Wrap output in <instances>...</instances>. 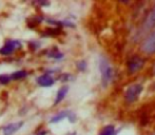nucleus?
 Here are the masks:
<instances>
[{
    "label": "nucleus",
    "instance_id": "nucleus-16",
    "mask_svg": "<svg viewBox=\"0 0 155 135\" xmlns=\"http://www.w3.org/2000/svg\"><path fill=\"white\" fill-rule=\"evenodd\" d=\"M154 73H155V68H154Z\"/></svg>",
    "mask_w": 155,
    "mask_h": 135
},
{
    "label": "nucleus",
    "instance_id": "nucleus-14",
    "mask_svg": "<svg viewBox=\"0 0 155 135\" xmlns=\"http://www.w3.org/2000/svg\"><path fill=\"white\" fill-rule=\"evenodd\" d=\"M77 67H78V69H79L80 71H84V70H86V68H87L86 61H84V60H81L80 62H78Z\"/></svg>",
    "mask_w": 155,
    "mask_h": 135
},
{
    "label": "nucleus",
    "instance_id": "nucleus-7",
    "mask_svg": "<svg viewBox=\"0 0 155 135\" xmlns=\"http://www.w3.org/2000/svg\"><path fill=\"white\" fill-rule=\"evenodd\" d=\"M37 82L41 87H51L54 84V79L50 75H42L37 78Z\"/></svg>",
    "mask_w": 155,
    "mask_h": 135
},
{
    "label": "nucleus",
    "instance_id": "nucleus-13",
    "mask_svg": "<svg viewBox=\"0 0 155 135\" xmlns=\"http://www.w3.org/2000/svg\"><path fill=\"white\" fill-rule=\"evenodd\" d=\"M11 79H12V78L8 75H0V84H8Z\"/></svg>",
    "mask_w": 155,
    "mask_h": 135
},
{
    "label": "nucleus",
    "instance_id": "nucleus-3",
    "mask_svg": "<svg viewBox=\"0 0 155 135\" xmlns=\"http://www.w3.org/2000/svg\"><path fill=\"white\" fill-rule=\"evenodd\" d=\"M145 64V60L137 55H134L128 60V72L130 74H134L140 71Z\"/></svg>",
    "mask_w": 155,
    "mask_h": 135
},
{
    "label": "nucleus",
    "instance_id": "nucleus-10",
    "mask_svg": "<svg viewBox=\"0 0 155 135\" xmlns=\"http://www.w3.org/2000/svg\"><path fill=\"white\" fill-rule=\"evenodd\" d=\"M70 113H71V112H68V111H62V112L58 113L57 115H55L54 117H52L51 123H58V121L62 120L63 118H65V117H69L70 116Z\"/></svg>",
    "mask_w": 155,
    "mask_h": 135
},
{
    "label": "nucleus",
    "instance_id": "nucleus-5",
    "mask_svg": "<svg viewBox=\"0 0 155 135\" xmlns=\"http://www.w3.org/2000/svg\"><path fill=\"white\" fill-rule=\"evenodd\" d=\"M20 47H21V44L19 41H14V40L8 41V42L0 49V54H1V55H10V54L13 53V51H14L15 49L20 48Z\"/></svg>",
    "mask_w": 155,
    "mask_h": 135
},
{
    "label": "nucleus",
    "instance_id": "nucleus-12",
    "mask_svg": "<svg viewBox=\"0 0 155 135\" xmlns=\"http://www.w3.org/2000/svg\"><path fill=\"white\" fill-rule=\"evenodd\" d=\"M25 76H27V72L25 71H18V72H15V73L11 76V78L14 80H19V79L25 78Z\"/></svg>",
    "mask_w": 155,
    "mask_h": 135
},
{
    "label": "nucleus",
    "instance_id": "nucleus-6",
    "mask_svg": "<svg viewBox=\"0 0 155 135\" xmlns=\"http://www.w3.org/2000/svg\"><path fill=\"white\" fill-rule=\"evenodd\" d=\"M23 126L22 121H19V123H10V125L5 126L3 128V135H13L15 132H17L21 127Z\"/></svg>",
    "mask_w": 155,
    "mask_h": 135
},
{
    "label": "nucleus",
    "instance_id": "nucleus-1",
    "mask_svg": "<svg viewBox=\"0 0 155 135\" xmlns=\"http://www.w3.org/2000/svg\"><path fill=\"white\" fill-rule=\"evenodd\" d=\"M99 71L101 74V81L104 87L109 84L113 77V69L110 66L109 61L104 58H101L99 61Z\"/></svg>",
    "mask_w": 155,
    "mask_h": 135
},
{
    "label": "nucleus",
    "instance_id": "nucleus-4",
    "mask_svg": "<svg viewBox=\"0 0 155 135\" xmlns=\"http://www.w3.org/2000/svg\"><path fill=\"white\" fill-rule=\"evenodd\" d=\"M141 49L147 54L155 53V32L152 33L147 39H146L145 42L141 45Z\"/></svg>",
    "mask_w": 155,
    "mask_h": 135
},
{
    "label": "nucleus",
    "instance_id": "nucleus-11",
    "mask_svg": "<svg viewBox=\"0 0 155 135\" xmlns=\"http://www.w3.org/2000/svg\"><path fill=\"white\" fill-rule=\"evenodd\" d=\"M115 134H116L115 127L112 125H109V126H106V127L101 130L99 135H115Z\"/></svg>",
    "mask_w": 155,
    "mask_h": 135
},
{
    "label": "nucleus",
    "instance_id": "nucleus-2",
    "mask_svg": "<svg viewBox=\"0 0 155 135\" xmlns=\"http://www.w3.org/2000/svg\"><path fill=\"white\" fill-rule=\"evenodd\" d=\"M141 91H143V86L141 84H132V86L127 89L126 93H124V100L128 104H132L139 97Z\"/></svg>",
    "mask_w": 155,
    "mask_h": 135
},
{
    "label": "nucleus",
    "instance_id": "nucleus-8",
    "mask_svg": "<svg viewBox=\"0 0 155 135\" xmlns=\"http://www.w3.org/2000/svg\"><path fill=\"white\" fill-rule=\"evenodd\" d=\"M68 91H69V87H67V86L60 88L59 90H58V92H57V95H56V99H55L54 104H58L60 101L63 100V98H64L65 95H67Z\"/></svg>",
    "mask_w": 155,
    "mask_h": 135
},
{
    "label": "nucleus",
    "instance_id": "nucleus-9",
    "mask_svg": "<svg viewBox=\"0 0 155 135\" xmlns=\"http://www.w3.org/2000/svg\"><path fill=\"white\" fill-rule=\"evenodd\" d=\"M155 25V8L152 10V12L149 14L147 20H146V29H151Z\"/></svg>",
    "mask_w": 155,
    "mask_h": 135
},
{
    "label": "nucleus",
    "instance_id": "nucleus-15",
    "mask_svg": "<svg viewBox=\"0 0 155 135\" xmlns=\"http://www.w3.org/2000/svg\"><path fill=\"white\" fill-rule=\"evenodd\" d=\"M45 134H47V132H45V131H41L40 133H38L37 135H45Z\"/></svg>",
    "mask_w": 155,
    "mask_h": 135
}]
</instances>
